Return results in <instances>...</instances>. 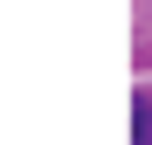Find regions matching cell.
<instances>
[{
    "mask_svg": "<svg viewBox=\"0 0 152 145\" xmlns=\"http://www.w3.org/2000/svg\"><path fill=\"white\" fill-rule=\"evenodd\" d=\"M132 145H152V97H132Z\"/></svg>",
    "mask_w": 152,
    "mask_h": 145,
    "instance_id": "obj_1",
    "label": "cell"
}]
</instances>
